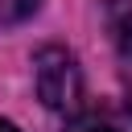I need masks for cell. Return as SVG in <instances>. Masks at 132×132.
I'll use <instances>...</instances> for the list:
<instances>
[{"mask_svg":"<svg viewBox=\"0 0 132 132\" xmlns=\"http://www.w3.org/2000/svg\"><path fill=\"white\" fill-rule=\"evenodd\" d=\"M33 78H37V95L50 111H74L82 103V74L62 45H45L33 58Z\"/></svg>","mask_w":132,"mask_h":132,"instance_id":"6da1fadb","label":"cell"},{"mask_svg":"<svg viewBox=\"0 0 132 132\" xmlns=\"http://www.w3.org/2000/svg\"><path fill=\"white\" fill-rule=\"evenodd\" d=\"M107 33L124 70V87H128V111H132V0H107Z\"/></svg>","mask_w":132,"mask_h":132,"instance_id":"7a4b0ae2","label":"cell"},{"mask_svg":"<svg viewBox=\"0 0 132 132\" xmlns=\"http://www.w3.org/2000/svg\"><path fill=\"white\" fill-rule=\"evenodd\" d=\"M41 0H0V25H21L37 12Z\"/></svg>","mask_w":132,"mask_h":132,"instance_id":"3957f363","label":"cell"},{"mask_svg":"<svg viewBox=\"0 0 132 132\" xmlns=\"http://www.w3.org/2000/svg\"><path fill=\"white\" fill-rule=\"evenodd\" d=\"M66 132H120L107 116H95V111H82V116H74L70 124H66Z\"/></svg>","mask_w":132,"mask_h":132,"instance_id":"277c9868","label":"cell"},{"mask_svg":"<svg viewBox=\"0 0 132 132\" xmlns=\"http://www.w3.org/2000/svg\"><path fill=\"white\" fill-rule=\"evenodd\" d=\"M0 132H16V128H12V124H8V120H0Z\"/></svg>","mask_w":132,"mask_h":132,"instance_id":"5b68a950","label":"cell"}]
</instances>
